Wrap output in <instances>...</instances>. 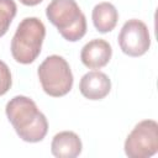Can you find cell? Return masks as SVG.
I'll return each mask as SVG.
<instances>
[{
    "instance_id": "8",
    "label": "cell",
    "mask_w": 158,
    "mask_h": 158,
    "mask_svg": "<svg viewBox=\"0 0 158 158\" xmlns=\"http://www.w3.org/2000/svg\"><path fill=\"white\" fill-rule=\"evenodd\" d=\"M79 90L85 99L101 100L109 95L111 90V80L105 73L100 70H91L81 77Z\"/></svg>"
},
{
    "instance_id": "5",
    "label": "cell",
    "mask_w": 158,
    "mask_h": 158,
    "mask_svg": "<svg viewBox=\"0 0 158 158\" xmlns=\"http://www.w3.org/2000/svg\"><path fill=\"white\" fill-rule=\"evenodd\" d=\"M125 153L130 158H149L158 152V123L154 120L138 122L125 141Z\"/></svg>"
},
{
    "instance_id": "3",
    "label": "cell",
    "mask_w": 158,
    "mask_h": 158,
    "mask_svg": "<svg viewBox=\"0 0 158 158\" xmlns=\"http://www.w3.org/2000/svg\"><path fill=\"white\" fill-rule=\"evenodd\" d=\"M46 27L37 17H25L17 26L11 40L12 58L21 64H30L40 56Z\"/></svg>"
},
{
    "instance_id": "9",
    "label": "cell",
    "mask_w": 158,
    "mask_h": 158,
    "mask_svg": "<svg viewBox=\"0 0 158 158\" xmlns=\"http://www.w3.org/2000/svg\"><path fill=\"white\" fill-rule=\"evenodd\" d=\"M81 139L73 131H62L54 135L51 152L57 158H75L81 153Z\"/></svg>"
},
{
    "instance_id": "7",
    "label": "cell",
    "mask_w": 158,
    "mask_h": 158,
    "mask_svg": "<svg viewBox=\"0 0 158 158\" xmlns=\"http://www.w3.org/2000/svg\"><path fill=\"white\" fill-rule=\"evenodd\" d=\"M111 56V44L102 38H94L81 48L80 60L89 69H100L110 62Z\"/></svg>"
},
{
    "instance_id": "13",
    "label": "cell",
    "mask_w": 158,
    "mask_h": 158,
    "mask_svg": "<svg viewBox=\"0 0 158 158\" xmlns=\"http://www.w3.org/2000/svg\"><path fill=\"white\" fill-rule=\"evenodd\" d=\"M43 0H20L21 4L26 5V6H36L38 4H41Z\"/></svg>"
},
{
    "instance_id": "1",
    "label": "cell",
    "mask_w": 158,
    "mask_h": 158,
    "mask_svg": "<svg viewBox=\"0 0 158 158\" xmlns=\"http://www.w3.org/2000/svg\"><path fill=\"white\" fill-rule=\"evenodd\" d=\"M5 112L22 141L36 143L46 137L48 132V121L32 99L23 95H16L7 101Z\"/></svg>"
},
{
    "instance_id": "10",
    "label": "cell",
    "mask_w": 158,
    "mask_h": 158,
    "mask_svg": "<svg viewBox=\"0 0 158 158\" xmlns=\"http://www.w3.org/2000/svg\"><path fill=\"white\" fill-rule=\"evenodd\" d=\"M91 19L95 28L99 32L107 33L115 28L118 20V12L111 2L102 1L94 6Z\"/></svg>"
},
{
    "instance_id": "2",
    "label": "cell",
    "mask_w": 158,
    "mask_h": 158,
    "mask_svg": "<svg viewBox=\"0 0 158 158\" xmlns=\"http://www.w3.org/2000/svg\"><path fill=\"white\" fill-rule=\"evenodd\" d=\"M46 16L69 42H77L86 33L85 15L75 0H52L46 7Z\"/></svg>"
},
{
    "instance_id": "4",
    "label": "cell",
    "mask_w": 158,
    "mask_h": 158,
    "mask_svg": "<svg viewBox=\"0 0 158 158\" xmlns=\"http://www.w3.org/2000/svg\"><path fill=\"white\" fill-rule=\"evenodd\" d=\"M38 79L43 91L53 98L67 95L73 88V73L68 62L58 56H48L38 67Z\"/></svg>"
},
{
    "instance_id": "6",
    "label": "cell",
    "mask_w": 158,
    "mask_h": 158,
    "mask_svg": "<svg viewBox=\"0 0 158 158\" xmlns=\"http://www.w3.org/2000/svg\"><path fill=\"white\" fill-rule=\"evenodd\" d=\"M117 41L121 51L130 57H141L151 47L148 27L138 19H131L123 23Z\"/></svg>"
},
{
    "instance_id": "11",
    "label": "cell",
    "mask_w": 158,
    "mask_h": 158,
    "mask_svg": "<svg viewBox=\"0 0 158 158\" xmlns=\"http://www.w3.org/2000/svg\"><path fill=\"white\" fill-rule=\"evenodd\" d=\"M16 12L17 6L14 0H0V37L7 32Z\"/></svg>"
},
{
    "instance_id": "12",
    "label": "cell",
    "mask_w": 158,
    "mask_h": 158,
    "mask_svg": "<svg viewBox=\"0 0 158 158\" xmlns=\"http://www.w3.org/2000/svg\"><path fill=\"white\" fill-rule=\"evenodd\" d=\"M12 85V77L10 68L2 60H0V96L5 95Z\"/></svg>"
}]
</instances>
